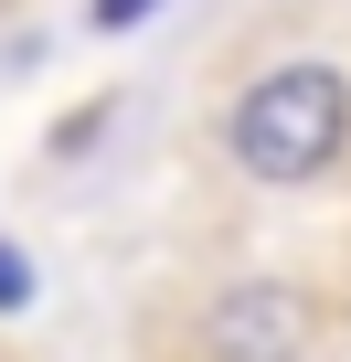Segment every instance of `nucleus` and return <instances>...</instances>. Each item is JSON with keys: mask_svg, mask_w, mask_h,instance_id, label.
<instances>
[{"mask_svg": "<svg viewBox=\"0 0 351 362\" xmlns=\"http://www.w3.org/2000/svg\"><path fill=\"white\" fill-rule=\"evenodd\" d=\"M351 139V75L340 64H277L224 107V149L245 181H319Z\"/></svg>", "mask_w": 351, "mask_h": 362, "instance_id": "f257e3e1", "label": "nucleus"}, {"mask_svg": "<svg viewBox=\"0 0 351 362\" xmlns=\"http://www.w3.org/2000/svg\"><path fill=\"white\" fill-rule=\"evenodd\" d=\"M309 351V298L277 277H245L213 298V362H298Z\"/></svg>", "mask_w": 351, "mask_h": 362, "instance_id": "f03ea898", "label": "nucleus"}, {"mask_svg": "<svg viewBox=\"0 0 351 362\" xmlns=\"http://www.w3.org/2000/svg\"><path fill=\"white\" fill-rule=\"evenodd\" d=\"M0 309H32V256L0 245Z\"/></svg>", "mask_w": 351, "mask_h": 362, "instance_id": "7ed1b4c3", "label": "nucleus"}, {"mask_svg": "<svg viewBox=\"0 0 351 362\" xmlns=\"http://www.w3.org/2000/svg\"><path fill=\"white\" fill-rule=\"evenodd\" d=\"M128 11H149V0H96L85 22H96V33H128Z\"/></svg>", "mask_w": 351, "mask_h": 362, "instance_id": "20e7f679", "label": "nucleus"}]
</instances>
